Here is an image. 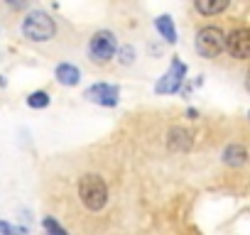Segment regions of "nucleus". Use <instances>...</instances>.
I'll return each instance as SVG.
<instances>
[{
  "mask_svg": "<svg viewBox=\"0 0 250 235\" xmlns=\"http://www.w3.org/2000/svg\"><path fill=\"white\" fill-rule=\"evenodd\" d=\"M248 150L243 147V145H238V142H230V145H226L223 147V152H221V162L226 164V167H243L245 162H248Z\"/></svg>",
  "mask_w": 250,
  "mask_h": 235,
  "instance_id": "9d476101",
  "label": "nucleus"
},
{
  "mask_svg": "<svg viewBox=\"0 0 250 235\" xmlns=\"http://www.w3.org/2000/svg\"><path fill=\"white\" fill-rule=\"evenodd\" d=\"M167 150H172V152L191 150V133L184 128H169L167 130Z\"/></svg>",
  "mask_w": 250,
  "mask_h": 235,
  "instance_id": "1a4fd4ad",
  "label": "nucleus"
},
{
  "mask_svg": "<svg viewBox=\"0 0 250 235\" xmlns=\"http://www.w3.org/2000/svg\"><path fill=\"white\" fill-rule=\"evenodd\" d=\"M42 225H44V230H47V235H69L64 228H62V223L59 220H54L52 215H44V220H42Z\"/></svg>",
  "mask_w": 250,
  "mask_h": 235,
  "instance_id": "2eb2a0df",
  "label": "nucleus"
},
{
  "mask_svg": "<svg viewBox=\"0 0 250 235\" xmlns=\"http://www.w3.org/2000/svg\"><path fill=\"white\" fill-rule=\"evenodd\" d=\"M54 78H57L59 86H66V88L79 86L81 83V69L76 64H71V61H62L54 69Z\"/></svg>",
  "mask_w": 250,
  "mask_h": 235,
  "instance_id": "6e6552de",
  "label": "nucleus"
},
{
  "mask_svg": "<svg viewBox=\"0 0 250 235\" xmlns=\"http://www.w3.org/2000/svg\"><path fill=\"white\" fill-rule=\"evenodd\" d=\"M194 47H196L199 57H204V59H216V57L226 49V35H223V30L216 27V25H204V27L196 32V37H194Z\"/></svg>",
  "mask_w": 250,
  "mask_h": 235,
  "instance_id": "20e7f679",
  "label": "nucleus"
},
{
  "mask_svg": "<svg viewBox=\"0 0 250 235\" xmlns=\"http://www.w3.org/2000/svg\"><path fill=\"white\" fill-rule=\"evenodd\" d=\"M248 118H250V113H248Z\"/></svg>",
  "mask_w": 250,
  "mask_h": 235,
  "instance_id": "412c9836",
  "label": "nucleus"
},
{
  "mask_svg": "<svg viewBox=\"0 0 250 235\" xmlns=\"http://www.w3.org/2000/svg\"><path fill=\"white\" fill-rule=\"evenodd\" d=\"M226 49L233 59H250V27H238L230 35H226Z\"/></svg>",
  "mask_w": 250,
  "mask_h": 235,
  "instance_id": "0eeeda50",
  "label": "nucleus"
},
{
  "mask_svg": "<svg viewBox=\"0 0 250 235\" xmlns=\"http://www.w3.org/2000/svg\"><path fill=\"white\" fill-rule=\"evenodd\" d=\"M184 78H187V66H184V61H182L179 57H172L169 69H167L165 76L155 83V93H160V96H172V93H177V91L184 88Z\"/></svg>",
  "mask_w": 250,
  "mask_h": 235,
  "instance_id": "39448f33",
  "label": "nucleus"
},
{
  "mask_svg": "<svg viewBox=\"0 0 250 235\" xmlns=\"http://www.w3.org/2000/svg\"><path fill=\"white\" fill-rule=\"evenodd\" d=\"M243 86H245V91L250 93V69L245 71V78H243Z\"/></svg>",
  "mask_w": 250,
  "mask_h": 235,
  "instance_id": "a211bd4d",
  "label": "nucleus"
},
{
  "mask_svg": "<svg viewBox=\"0 0 250 235\" xmlns=\"http://www.w3.org/2000/svg\"><path fill=\"white\" fill-rule=\"evenodd\" d=\"M118 37L113 30H98L91 35L88 44H86V57L91 64L96 66H105L118 57Z\"/></svg>",
  "mask_w": 250,
  "mask_h": 235,
  "instance_id": "f03ea898",
  "label": "nucleus"
},
{
  "mask_svg": "<svg viewBox=\"0 0 250 235\" xmlns=\"http://www.w3.org/2000/svg\"><path fill=\"white\" fill-rule=\"evenodd\" d=\"M25 103H27V108H32V110H44V108L52 103V98H49L47 91H32V93L25 98Z\"/></svg>",
  "mask_w": 250,
  "mask_h": 235,
  "instance_id": "ddd939ff",
  "label": "nucleus"
},
{
  "mask_svg": "<svg viewBox=\"0 0 250 235\" xmlns=\"http://www.w3.org/2000/svg\"><path fill=\"white\" fill-rule=\"evenodd\" d=\"M135 59H138V52H135L133 44H123V47L118 49V64H120V66H133Z\"/></svg>",
  "mask_w": 250,
  "mask_h": 235,
  "instance_id": "4468645a",
  "label": "nucleus"
},
{
  "mask_svg": "<svg viewBox=\"0 0 250 235\" xmlns=\"http://www.w3.org/2000/svg\"><path fill=\"white\" fill-rule=\"evenodd\" d=\"M20 32H22L25 39L37 42V44H44V42L54 39V35H57V22H54V18H52L47 10L35 8V10H30V13L22 18Z\"/></svg>",
  "mask_w": 250,
  "mask_h": 235,
  "instance_id": "f257e3e1",
  "label": "nucleus"
},
{
  "mask_svg": "<svg viewBox=\"0 0 250 235\" xmlns=\"http://www.w3.org/2000/svg\"><path fill=\"white\" fill-rule=\"evenodd\" d=\"M8 8H13V10H27L30 5L27 3H8Z\"/></svg>",
  "mask_w": 250,
  "mask_h": 235,
  "instance_id": "f3484780",
  "label": "nucleus"
},
{
  "mask_svg": "<svg viewBox=\"0 0 250 235\" xmlns=\"http://www.w3.org/2000/svg\"><path fill=\"white\" fill-rule=\"evenodd\" d=\"M5 83H8V81H5V76H0V88H3Z\"/></svg>",
  "mask_w": 250,
  "mask_h": 235,
  "instance_id": "aec40b11",
  "label": "nucleus"
},
{
  "mask_svg": "<svg viewBox=\"0 0 250 235\" xmlns=\"http://www.w3.org/2000/svg\"><path fill=\"white\" fill-rule=\"evenodd\" d=\"M187 118H191V120H194V118H199V110L196 108H187Z\"/></svg>",
  "mask_w": 250,
  "mask_h": 235,
  "instance_id": "6ab92c4d",
  "label": "nucleus"
},
{
  "mask_svg": "<svg viewBox=\"0 0 250 235\" xmlns=\"http://www.w3.org/2000/svg\"><path fill=\"white\" fill-rule=\"evenodd\" d=\"M79 198L88 211H103L108 203V186L98 174H83L79 179Z\"/></svg>",
  "mask_w": 250,
  "mask_h": 235,
  "instance_id": "7ed1b4c3",
  "label": "nucleus"
},
{
  "mask_svg": "<svg viewBox=\"0 0 250 235\" xmlns=\"http://www.w3.org/2000/svg\"><path fill=\"white\" fill-rule=\"evenodd\" d=\"M155 30L162 35V39H165L167 44H177L179 35H177V25H174L172 15H157V18H155Z\"/></svg>",
  "mask_w": 250,
  "mask_h": 235,
  "instance_id": "9b49d317",
  "label": "nucleus"
},
{
  "mask_svg": "<svg viewBox=\"0 0 250 235\" xmlns=\"http://www.w3.org/2000/svg\"><path fill=\"white\" fill-rule=\"evenodd\" d=\"M83 98L88 103H96L101 108H115L120 103V86L115 83H91L86 91H83Z\"/></svg>",
  "mask_w": 250,
  "mask_h": 235,
  "instance_id": "423d86ee",
  "label": "nucleus"
},
{
  "mask_svg": "<svg viewBox=\"0 0 250 235\" xmlns=\"http://www.w3.org/2000/svg\"><path fill=\"white\" fill-rule=\"evenodd\" d=\"M194 10L204 18H213L228 10V0H194Z\"/></svg>",
  "mask_w": 250,
  "mask_h": 235,
  "instance_id": "f8f14e48",
  "label": "nucleus"
},
{
  "mask_svg": "<svg viewBox=\"0 0 250 235\" xmlns=\"http://www.w3.org/2000/svg\"><path fill=\"white\" fill-rule=\"evenodd\" d=\"M15 225H10L8 220H0V235H15Z\"/></svg>",
  "mask_w": 250,
  "mask_h": 235,
  "instance_id": "dca6fc26",
  "label": "nucleus"
}]
</instances>
